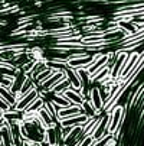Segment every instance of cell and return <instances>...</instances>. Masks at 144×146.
Listing matches in <instances>:
<instances>
[{
    "label": "cell",
    "instance_id": "277c9868",
    "mask_svg": "<svg viewBox=\"0 0 144 146\" xmlns=\"http://www.w3.org/2000/svg\"><path fill=\"white\" fill-rule=\"evenodd\" d=\"M89 101L94 106V109L97 110V113H102L104 111V101H102V97H101V93H99V88L97 86L92 87L91 93H89Z\"/></svg>",
    "mask_w": 144,
    "mask_h": 146
},
{
    "label": "cell",
    "instance_id": "5b68a950",
    "mask_svg": "<svg viewBox=\"0 0 144 146\" xmlns=\"http://www.w3.org/2000/svg\"><path fill=\"white\" fill-rule=\"evenodd\" d=\"M37 97H39V93H37V90L35 88L33 91H30L29 94H26L23 98H20V100L16 103V110H17V111H25Z\"/></svg>",
    "mask_w": 144,
    "mask_h": 146
},
{
    "label": "cell",
    "instance_id": "9c48e42d",
    "mask_svg": "<svg viewBox=\"0 0 144 146\" xmlns=\"http://www.w3.org/2000/svg\"><path fill=\"white\" fill-rule=\"evenodd\" d=\"M43 142L49 143V146H60V143H59V139H58V135H56V129H55V126H52V127H48V129L45 130Z\"/></svg>",
    "mask_w": 144,
    "mask_h": 146
},
{
    "label": "cell",
    "instance_id": "2e32d148",
    "mask_svg": "<svg viewBox=\"0 0 144 146\" xmlns=\"http://www.w3.org/2000/svg\"><path fill=\"white\" fill-rule=\"evenodd\" d=\"M0 110H2L3 113H7V111L10 110V104H7L2 97H0Z\"/></svg>",
    "mask_w": 144,
    "mask_h": 146
},
{
    "label": "cell",
    "instance_id": "8992f818",
    "mask_svg": "<svg viewBox=\"0 0 144 146\" xmlns=\"http://www.w3.org/2000/svg\"><path fill=\"white\" fill-rule=\"evenodd\" d=\"M91 119L87 114H78L69 119H65L60 121V126H71V127H76V126H85Z\"/></svg>",
    "mask_w": 144,
    "mask_h": 146
},
{
    "label": "cell",
    "instance_id": "9a60e30c",
    "mask_svg": "<svg viewBox=\"0 0 144 146\" xmlns=\"http://www.w3.org/2000/svg\"><path fill=\"white\" fill-rule=\"evenodd\" d=\"M95 145V139L92 136H87L84 140L79 143V146H94Z\"/></svg>",
    "mask_w": 144,
    "mask_h": 146
},
{
    "label": "cell",
    "instance_id": "ba28073f",
    "mask_svg": "<svg viewBox=\"0 0 144 146\" xmlns=\"http://www.w3.org/2000/svg\"><path fill=\"white\" fill-rule=\"evenodd\" d=\"M28 80V77H26V74L23 72V70H22V72H19V74H16V78H14V81L12 82V87H10V91L16 96L20 90H22V87H23V84H25V81Z\"/></svg>",
    "mask_w": 144,
    "mask_h": 146
},
{
    "label": "cell",
    "instance_id": "5bb4252c",
    "mask_svg": "<svg viewBox=\"0 0 144 146\" xmlns=\"http://www.w3.org/2000/svg\"><path fill=\"white\" fill-rule=\"evenodd\" d=\"M69 88H71V82H69L66 78H64V80L60 81L59 84L52 90V93H55V94H64V93H65L66 90H69Z\"/></svg>",
    "mask_w": 144,
    "mask_h": 146
},
{
    "label": "cell",
    "instance_id": "ac0fdd59",
    "mask_svg": "<svg viewBox=\"0 0 144 146\" xmlns=\"http://www.w3.org/2000/svg\"><path fill=\"white\" fill-rule=\"evenodd\" d=\"M3 114H5V113H3L2 110H0V117H3Z\"/></svg>",
    "mask_w": 144,
    "mask_h": 146
},
{
    "label": "cell",
    "instance_id": "e0dca14e",
    "mask_svg": "<svg viewBox=\"0 0 144 146\" xmlns=\"http://www.w3.org/2000/svg\"><path fill=\"white\" fill-rule=\"evenodd\" d=\"M39 146H49V143H46V142H40Z\"/></svg>",
    "mask_w": 144,
    "mask_h": 146
},
{
    "label": "cell",
    "instance_id": "7c38bea8",
    "mask_svg": "<svg viewBox=\"0 0 144 146\" xmlns=\"http://www.w3.org/2000/svg\"><path fill=\"white\" fill-rule=\"evenodd\" d=\"M53 104H56V106L62 107V109H66V107H71L72 103L64 96V94H55L52 93V100H51Z\"/></svg>",
    "mask_w": 144,
    "mask_h": 146
},
{
    "label": "cell",
    "instance_id": "8fae6325",
    "mask_svg": "<svg viewBox=\"0 0 144 146\" xmlns=\"http://www.w3.org/2000/svg\"><path fill=\"white\" fill-rule=\"evenodd\" d=\"M0 97H2L7 104H10V106H16V96L10 91V88L7 87H2L0 86Z\"/></svg>",
    "mask_w": 144,
    "mask_h": 146
},
{
    "label": "cell",
    "instance_id": "52a82bcc",
    "mask_svg": "<svg viewBox=\"0 0 144 146\" xmlns=\"http://www.w3.org/2000/svg\"><path fill=\"white\" fill-rule=\"evenodd\" d=\"M64 96L72 103V106H78V107H81V106H82V103L85 101V98L81 96V93H79L78 90H74V88L66 90V91L64 93Z\"/></svg>",
    "mask_w": 144,
    "mask_h": 146
},
{
    "label": "cell",
    "instance_id": "4fadbf2b",
    "mask_svg": "<svg viewBox=\"0 0 144 146\" xmlns=\"http://www.w3.org/2000/svg\"><path fill=\"white\" fill-rule=\"evenodd\" d=\"M81 110H82V113H84V114H87L89 119H94V117H97V116H98L97 110L94 109V106L91 104V101H89V100H85L84 103H82Z\"/></svg>",
    "mask_w": 144,
    "mask_h": 146
},
{
    "label": "cell",
    "instance_id": "30bf717a",
    "mask_svg": "<svg viewBox=\"0 0 144 146\" xmlns=\"http://www.w3.org/2000/svg\"><path fill=\"white\" fill-rule=\"evenodd\" d=\"M39 121H40V124L45 127V129H48V127H52V126H55V124H58V123H55L53 121V119L51 117V114L45 110V109H40L39 110Z\"/></svg>",
    "mask_w": 144,
    "mask_h": 146
},
{
    "label": "cell",
    "instance_id": "7a4b0ae2",
    "mask_svg": "<svg viewBox=\"0 0 144 146\" xmlns=\"http://www.w3.org/2000/svg\"><path fill=\"white\" fill-rule=\"evenodd\" d=\"M107 62H108V54H97L95 55V61L92 62V64L87 68L88 72L92 75H95L98 71H101L102 68L107 67Z\"/></svg>",
    "mask_w": 144,
    "mask_h": 146
},
{
    "label": "cell",
    "instance_id": "d6986e66",
    "mask_svg": "<svg viewBox=\"0 0 144 146\" xmlns=\"http://www.w3.org/2000/svg\"><path fill=\"white\" fill-rule=\"evenodd\" d=\"M0 146H5V145H3V142H2V140H0Z\"/></svg>",
    "mask_w": 144,
    "mask_h": 146
},
{
    "label": "cell",
    "instance_id": "3957f363",
    "mask_svg": "<svg viewBox=\"0 0 144 146\" xmlns=\"http://www.w3.org/2000/svg\"><path fill=\"white\" fill-rule=\"evenodd\" d=\"M62 72L65 74V77H66V80L71 82V88H74V90H81V80H79V75H78V72H76V70H74V68H71V67H68V65H65L64 67V70H62Z\"/></svg>",
    "mask_w": 144,
    "mask_h": 146
},
{
    "label": "cell",
    "instance_id": "6da1fadb",
    "mask_svg": "<svg viewBox=\"0 0 144 146\" xmlns=\"http://www.w3.org/2000/svg\"><path fill=\"white\" fill-rule=\"evenodd\" d=\"M95 61V55H88L84 58H68L66 65L74 68V70H79V68H88L92 62Z\"/></svg>",
    "mask_w": 144,
    "mask_h": 146
}]
</instances>
